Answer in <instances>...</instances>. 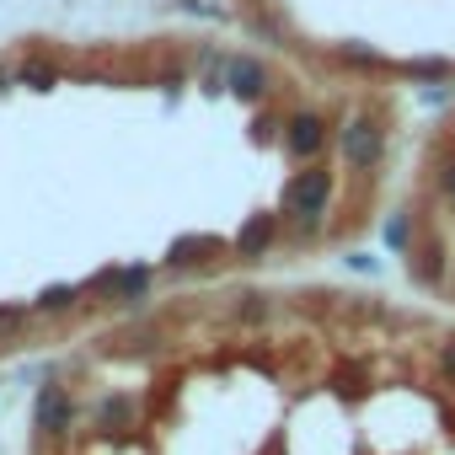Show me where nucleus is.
<instances>
[{
	"instance_id": "4468645a",
	"label": "nucleus",
	"mask_w": 455,
	"mask_h": 455,
	"mask_svg": "<svg viewBox=\"0 0 455 455\" xmlns=\"http://www.w3.org/2000/svg\"><path fill=\"white\" fill-rule=\"evenodd\" d=\"M407 81H450V65L444 60H412L407 65Z\"/></svg>"
},
{
	"instance_id": "9d476101",
	"label": "nucleus",
	"mask_w": 455,
	"mask_h": 455,
	"mask_svg": "<svg viewBox=\"0 0 455 455\" xmlns=\"http://www.w3.org/2000/svg\"><path fill=\"white\" fill-rule=\"evenodd\" d=\"M81 295H86L81 284H49V290L33 300V311H38V316H65V311L81 306Z\"/></svg>"
},
{
	"instance_id": "6e6552de",
	"label": "nucleus",
	"mask_w": 455,
	"mask_h": 455,
	"mask_svg": "<svg viewBox=\"0 0 455 455\" xmlns=\"http://www.w3.org/2000/svg\"><path fill=\"white\" fill-rule=\"evenodd\" d=\"M209 252H220V242H214V236H177V242L166 247V268L188 274V268L209 263Z\"/></svg>"
},
{
	"instance_id": "aec40b11",
	"label": "nucleus",
	"mask_w": 455,
	"mask_h": 455,
	"mask_svg": "<svg viewBox=\"0 0 455 455\" xmlns=\"http://www.w3.org/2000/svg\"><path fill=\"white\" fill-rule=\"evenodd\" d=\"M12 81H17V76H12V70H0V92H6V86H12Z\"/></svg>"
},
{
	"instance_id": "f3484780",
	"label": "nucleus",
	"mask_w": 455,
	"mask_h": 455,
	"mask_svg": "<svg viewBox=\"0 0 455 455\" xmlns=\"http://www.w3.org/2000/svg\"><path fill=\"white\" fill-rule=\"evenodd\" d=\"M386 242H391V247H407V214H396V220L386 225Z\"/></svg>"
},
{
	"instance_id": "2eb2a0df",
	"label": "nucleus",
	"mask_w": 455,
	"mask_h": 455,
	"mask_svg": "<svg viewBox=\"0 0 455 455\" xmlns=\"http://www.w3.org/2000/svg\"><path fill=\"white\" fill-rule=\"evenodd\" d=\"M28 306H6V311H0V332H17V327H28Z\"/></svg>"
},
{
	"instance_id": "20e7f679",
	"label": "nucleus",
	"mask_w": 455,
	"mask_h": 455,
	"mask_svg": "<svg viewBox=\"0 0 455 455\" xmlns=\"http://www.w3.org/2000/svg\"><path fill=\"white\" fill-rule=\"evenodd\" d=\"M76 418H81V407H76V396H70L65 386H44V391L33 396V428H38L44 439H65V434L76 428Z\"/></svg>"
},
{
	"instance_id": "9b49d317",
	"label": "nucleus",
	"mask_w": 455,
	"mask_h": 455,
	"mask_svg": "<svg viewBox=\"0 0 455 455\" xmlns=\"http://www.w3.org/2000/svg\"><path fill=\"white\" fill-rule=\"evenodd\" d=\"M12 76H17V86H33V92H54L60 86V70L49 60H22Z\"/></svg>"
},
{
	"instance_id": "6ab92c4d",
	"label": "nucleus",
	"mask_w": 455,
	"mask_h": 455,
	"mask_svg": "<svg viewBox=\"0 0 455 455\" xmlns=\"http://www.w3.org/2000/svg\"><path fill=\"white\" fill-rule=\"evenodd\" d=\"M439 193L455 204V161H444V166H439Z\"/></svg>"
},
{
	"instance_id": "dca6fc26",
	"label": "nucleus",
	"mask_w": 455,
	"mask_h": 455,
	"mask_svg": "<svg viewBox=\"0 0 455 455\" xmlns=\"http://www.w3.org/2000/svg\"><path fill=\"white\" fill-rule=\"evenodd\" d=\"M439 375H444V380L455 386V338H450V343L439 348Z\"/></svg>"
},
{
	"instance_id": "1a4fd4ad",
	"label": "nucleus",
	"mask_w": 455,
	"mask_h": 455,
	"mask_svg": "<svg viewBox=\"0 0 455 455\" xmlns=\"http://www.w3.org/2000/svg\"><path fill=\"white\" fill-rule=\"evenodd\" d=\"M134 418H140V402L124 396V391L97 402V428H102V434H113V428H134Z\"/></svg>"
},
{
	"instance_id": "a211bd4d",
	"label": "nucleus",
	"mask_w": 455,
	"mask_h": 455,
	"mask_svg": "<svg viewBox=\"0 0 455 455\" xmlns=\"http://www.w3.org/2000/svg\"><path fill=\"white\" fill-rule=\"evenodd\" d=\"M343 60H348V65H359V70H380V60H375V54H364V49H343Z\"/></svg>"
},
{
	"instance_id": "ddd939ff",
	"label": "nucleus",
	"mask_w": 455,
	"mask_h": 455,
	"mask_svg": "<svg viewBox=\"0 0 455 455\" xmlns=\"http://www.w3.org/2000/svg\"><path fill=\"white\" fill-rule=\"evenodd\" d=\"M263 316H268V295H258V290L236 295V322H263Z\"/></svg>"
},
{
	"instance_id": "f03ea898",
	"label": "nucleus",
	"mask_w": 455,
	"mask_h": 455,
	"mask_svg": "<svg viewBox=\"0 0 455 455\" xmlns=\"http://www.w3.org/2000/svg\"><path fill=\"white\" fill-rule=\"evenodd\" d=\"M338 156L348 172H375L380 156H386V129L370 118V113H354L343 129H338Z\"/></svg>"
},
{
	"instance_id": "423d86ee",
	"label": "nucleus",
	"mask_w": 455,
	"mask_h": 455,
	"mask_svg": "<svg viewBox=\"0 0 455 455\" xmlns=\"http://www.w3.org/2000/svg\"><path fill=\"white\" fill-rule=\"evenodd\" d=\"M274 242H279V220H274V214H252L242 231L231 236V252H236V258H247V263H258Z\"/></svg>"
},
{
	"instance_id": "f257e3e1",
	"label": "nucleus",
	"mask_w": 455,
	"mask_h": 455,
	"mask_svg": "<svg viewBox=\"0 0 455 455\" xmlns=\"http://www.w3.org/2000/svg\"><path fill=\"white\" fill-rule=\"evenodd\" d=\"M327 198H332V172H327V166H306V172H295V177L284 182V193H279L284 214L300 225V236L316 231V220L327 214Z\"/></svg>"
},
{
	"instance_id": "f8f14e48",
	"label": "nucleus",
	"mask_w": 455,
	"mask_h": 455,
	"mask_svg": "<svg viewBox=\"0 0 455 455\" xmlns=\"http://www.w3.org/2000/svg\"><path fill=\"white\" fill-rule=\"evenodd\" d=\"M407 268H412L423 284H439V279H444V247H439V242H428L423 252H412V258H407Z\"/></svg>"
},
{
	"instance_id": "0eeeda50",
	"label": "nucleus",
	"mask_w": 455,
	"mask_h": 455,
	"mask_svg": "<svg viewBox=\"0 0 455 455\" xmlns=\"http://www.w3.org/2000/svg\"><path fill=\"white\" fill-rule=\"evenodd\" d=\"M225 86H231L236 97H247V102H258V97L268 92V70H263V60H252V54H236L231 65H225Z\"/></svg>"
},
{
	"instance_id": "7ed1b4c3",
	"label": "nucleus",
	"mask_w": 455,
	"mask_h": 455,
	"mask_svg": "<svg viewBox=\"0 0 455 455\" xmlns=\"http://www.w3.org/2000/svg\"><path fill=\"white\" fill-rule=\"evenodd\" d=\"M81 290L108 295L113 306L134 311V306H145V300H150V290H156V268H145V263H134V268H97Z\"/></svg>"
},
{
	"instance_id": "39448f33",
	"label": "nucleus",
	"mask_w": 455,
	"mask_h": 455,
	"mask_svg": "<svg viewBox=\"0 0 455 455\" xmlns=\"http://www.w3.org/2000/svg\"><path fill=\"white\" fill-rule=\"evenodd\" d=\"M284 150H290L295 161H316V156L327 150V118L311 113V108L290 113V124H284Z\"/></svg>"
}]
</instances>
